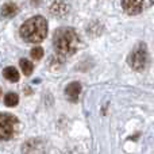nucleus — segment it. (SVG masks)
Listing matches in <instances>:
<instances>
[{
    "label": "nucleus",
    "mask_w": 154,
    "mask_h": 154,
    "mask_svg": "<svg viewBox=\"0 0 154 154\" xmlns=\"http://www.w3.org/2000/svg\"><path fill=\"white\" fill-rule=\"evenodd\" d=\"M45 147H43L42 141L39 139H30L27 143L23 145V154H43Z\"/></svg>",
    "instance_id": "nucleus-6"
},
{
    "label": "nucleus",
    "mask_w": 154,
    "mask_h": 154,
    "mask_svg": "<svg viewBox=\"0 0 154 154\" xmlns=\"http://www.w3.org/2000/svg\"><path fill=\"white\" fill-rule=\"evenodd\" d=\"M19 103V96L14 92H8L4 96V104L7 107H15Z\"/></svg>",
    "instance_id": "nucleus-12"
},
{
    "label": "nucleus",
    "mask_w": 154,
    "mask_h": 154,
    "mask_svg": "<svg viewBox=\"0 0 154 154\" xmlns=\"http://www.w3.org/2000/svg\"><path fill=\"white\" fill-rule=\"evenodd\" d=\"M19 65H20L22 72H23L26 76H30V75L32 73L34 65H32V62H31V61H29V60H26V58H22L20 61H19Z\"/></svg>",
    "instance_id": "nucleus-11"
},
{
    "label": "nucleus",
    "mask_w": 154,
    "mask_h": 154,
    "mask_svg": "<svg viewBox=\"0 0 154 154\" xmlns=\"http://www.w3.org/2000/svg\"><path fill=\"white\" fill-rule=\"evenodd\" d=\"M80 93H81V84L77 81L70 82V84L65 88V95H66V97L69 99L70 101H73V103L79 100Z\"/></svg>",
    "instance_id": "nucleus-7"
},
{
    "label": "nucleus",
    "mask_w": 154,
    "mask_h": 154,
    "mask_svg": "<svg viewBox=\"0 0 154 154\" xmlns=\"http://www.w3.org/2000/svg\"><path fill=\"white\" fill-rule=\"evenodd\" d=\"M68 10H69V7L64 0H54L50 5V12L54 16H64L68 12Z\"/></svg>",
    "instance_id": "nucleus-8"
},
{
    "label": "nucleus",
    "mask_w": 154,
    "mask_h": 154,
    "mask_svg": "<svg viewBox=\"0 0 154 154\" xmlns=\"http://www.w3.org/2000/svg\"><path fill=\"white\" fill-rule=\"evenodd\" d=\"M18 119L11 114H0V141H8L12 138L18 127Z\"/></svg>",
    "instance_id": "nucleus-4"
},
{
    "label": "nucleus",
    "mask_w": 154,
    "mask_h": 154,
    "mask_svg": "<svg viewBox=\"0 0 154 154\" xmlns=\"http://www.w3.org/2000/svg\"><path fill=\"white\" fill-rule=\"evenodd\" d=\"M80 38L77 32L73 29L65 27V29H58L54 32L53 45L56 49V53L61 57H69L75 54L79 49Z\"/></svg>",
    "instance_id": "nucleus-1"
},
{
    "label": "nucleus",
    "mask_w": 154,
    "mask_h": 154,
    "mask_svg": "<svg viewBox=\"0 0 154 154\" xmlns=\"http://www.w3.org/2000/svg\"><path fill=\"white\" fill-rule=\"evenodd\" d=\"M0 95H2V91H0Z\"/></svg>",
    "instance_id": "nucleus-14"
},
{
    "label": "nucleus",
    "mask_w": 154,
    "mask_h": 154,
    "mask_svg": "<svg viewBox=\"0 0 154 154\" xmlns=\"http://www.w3.org/2000/svg\"><path fill=\"white\" fill-rule=\"evenodd\" d=\"M18 14V5L15 3H5L2 7V16L3 18H12Z\"/></svg>",
    "instance_id": "nucleus-9"
},
{
    "label": "nucleus",
    "mask_w": 154,
    "mask_h": 154,
    "mask_svg": "<svg viewBox=\"0 0 154 154\" xmlns=\"http://www.w3.org/2000/svg\"><path fill=\"white\" fill-rule=\"evenodd\" d=\"M3 76L11 82H16L19 80V72L14 66H8L3 70Z\"/></svg>",
    "instance_id": "nucleus-10"
},
{
    "label": "nucleus",
    "mask_w": 154,
    "mask_h": 154,
    "mask_svg": "<svg viewBox=\"0 0 154 154\" xmlns=\"http://www.w3.org/2000/svg\"><path fill=\"white\" fill-rule=\"evenodd\" d=\"M147 60H149V54H147V49L145 43H139L133 49V51L130 53L127 61L128 65L133 68L134 70H143L147 65Z\"/></svg>",
    "instance_id": "nucleus-3"
},
{
    "label": "nucleus",
    "mask_w": 154,
    "mask_h": 154,
    "mask_svg": "<svg viewBox=\"0 0 154 154\" xmlns=\"http://www.w3.org/2000/svg\"><path fill=\"white\" fill-rule=\"evenodd\" d=\"M20 37L26 42L39 43L48 37V20L43 16H32L20 26Z\"/></svg>",
    "instance_id": "nucleus-2"
},
{
    "label": "nucleus",
    "mask_w": 154,
    "mask_h": 154,
    "mask_svg": "<svg viewBox=\"0 0 154 154\" xmlns=\"http://www.w3.org/2000/svg\"><path fill=\"white\" fill-rule=\"evenodd\" d=\"M152 4V0H122V7L128 15H138Z\"/></svg>",
    "instance_id": "nucleus-5"
},
{
    "label": "nucleus",
    "mask_w": 154,
    "mask_h": 154,
    "mask_svg": "<svg viewBox=\"0 0 154 154\" xmlns=\"http://www.w3.org/2000/svg\"><path fill=\"white\" fill-rule=\"evenodd\" d=\"M30 54H31V58L34 60H41L43 57V49L41 48V46H37V48H34L31 51H30Z\"/></svg>",
    "instance_id": "nucleus-13"
}]
</instances>
